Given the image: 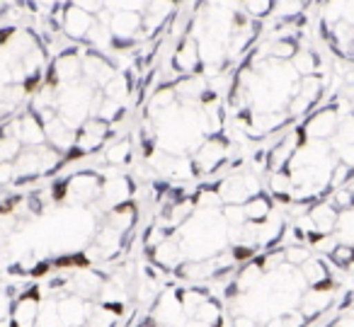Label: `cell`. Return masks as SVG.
<instances>
[{
    "instance_id": "obj_1",
    "label": "cell",
    "mask_w": 354,
    "mask_h": 327,
    "mask_svg": "<svg viewBox=\"0 0 354 327\" xmlns=\"http://www.w3.org/2000/svg\"><path fill=\"white\" fill-rule=\"evenodd\" d=\"M151 322L156 327H185L187 325L189 317L185 315L177 288H162V291L158 293V298L153 301Z\"/></svg>"
},
{
    "instance_id": "obj_2",
    "label": "cell",
    "mask_w": 354,
    "mask_h": 327,
    "mask_svg": "<svg viewBox=\"0 0 354 327\" xmlns=\"http://www.w3.org/2000/svg\"><path fill=\"white\" fill-rule=\"evenodd\" d=\"M100 194H102V177L93 170L78 172V175H73L64 185L66 201H71V204H75V206L93 204V201L100 199Z\"/></svg>"
},
{
    "instance_id": "obj_3",
    "label": "cell",
    "mask_w": 354,
    "mask_h": 327,
    "mask_svg": "<svg viewBox=\"0 0 354 327\" xmlns=\"http://www.w3.org/2000/svg\"><path fill=\"white\" fill-rule=\"evenodd\" d=\"M228 158V146L221 138H207L197 151L192 153V162H194V172L199 175H209L214 172L223 160Z\"/></svg>"
},
{
    "instance_id": "obj_4",
    "label": "cell",
    "mask_w": 354,
    "mask_h": 327,
    "mask_svg": "<svg viewBox=\"0 0 354 327\" xmlns=\"http://www.w3.org/2000/svg\"><path fill=\"white\" fill-rule=\"evenodd\" d=\"M335 303V288L323 283V286H310L304 291L299 303V310L306 315V320H318L323 312H328Z\"/></svg>"
},
{
    "instance_id": "obj_5",
    "label": "cell",
    "mask_w": 354,
    "mask_h": 327,
    "mask_svg": "<svg viewBox=\"0 0 354 327\" xmlns=\"http://www.w3.org/2000/svg\"><path fill=\"white\" fill-rule=\"evenodd\" d=\"M148 254H151V262L156 264L158 269H162V272H177V269L187 262L183 245H180V240H177L175 235H170V238L158 245V247L148 250Z\"/></svg>"
},
{
    "instance_id": "obj_6",
    "label": "cell",
    "mask_w": 354,
    "mask_h": 327,
    "mask_svg": "<svg viewBox=\"0 0 354 327\" xmlns=\"http://www.w3.org/2000/svg\"><path fill=\"white\" fill-rule=\"evenodd\" d=\"M54 85H73L78 80H83V56L78 51H64L56 56L54 68H51Z\"/></svg>"
},
{
    "instance_id": "obj_7",
    "label": "cell",
    "mask_w": 354,
    "mask_h": 327,
    "mask_svg": "<svg viewBox=\"0 0 354 327\" xmlns=\"http://www.w3.org/2000/svg\"><path fill=\"white\" fill-rule=\"evenodd\" d=\"M102 194H100V199H102L104 206H109V209H114V206H122L129 201V196H131V182L127 180L124 175H119V172H102Z\"/></svg>"
},
{
    "instance_id": "obj_8",
    "label": "cell",
    "mask_w": 354,
    "mask_h": 327,
    "mask_svg": "<svg viewBox=\"0 0 354 327\" xmlns=\"http://www.w3.org/2000/svg\"><path fill=\"white\" fill-rule=\"evenodd\" d=\"M78 131L80 133L75 138V151L80 156H90V153H95L104 143V138L109 133V124H104L102 119H88Z\"/></svg>"
},
{
    "instance_id": "obj_9",
    "label": "cell",
    "mask_w": 354,
    "mask_h": 327,
    "mask_svg": "<svg viewBox=\"0 0 354 327\" xmlns=\"http://www.w3.org/2000/svg\"><path fill=\"white\" fill-rule=\"evenodd\" d=\"M337 112H335V107H328V109H320V112H315L313 117L306 122L304 131H306V138L308 141H330V138L335 136V131H337Z\"/></svg>"
},
{
    "instance_id": "obj_10",
    "label": "cell",
    "mask_w": 354,
    "mask_h": 327,
    "mask_svg": "<svg viewBox=\"0 0 354 327\" xmlns=\"http://www.w3.org/2000/svg\"><path fill=\"white\" fill-rule=\"evenodd\" d=\"M117 75L112 61L100 54H83V80H88L95 88H104Z\"/></svg>"
},
{
    "instance_id": "obj_11",
    "label": "cell",
    "mask_w": 354,
    "mask_h": 327,
    "mask_svg": "<svg viewBox=\"0 0 354 327\" xmlns=\"http://www.w3.org/2000/svg\"><path fill=\"white\" fill-rule=\"evenodd\" d=\"M39 296L37 293H25L10 308V327H35L37 315H39Z\"/></svg>"
},
{
    "instance_id": "obj_12",
    "label": "cell",
    "mask_w": 354,
    "mask_h": 327,
    "mask_svg": "<svg viewBox=\"0 0 354 327\" xmlns=\"http://www.w3.org/2000/svg\"><path fill=\"white\" fill-rule=\"evenodd\" d=\"M109 32H112V37H117V44H124V41H129V39H138V35L143 32L141 15H138V12H127V10L114 12L112 22H109Z\"/></svg>"
},
{
    "instance_id": "obj_13",
    "label": "cell",
    "mask_w": 354,
    "mask_h": 327,
    "mask_svg": "<svg viewBox=\"0 0 354 327\" xmlns=\"http://www.w3.org/2000/svg\"><path fill=\"white\" fill-rule=\"evenodd\" d=\"M17 138H20L22 148H37L46 143L44 124L37 114H22L17 117Z\"/></svg>"
},
{
    "instance_id": "obj_14",
    "label": "cell",
    "mask_w": 354,
    "mask_h": 327,
    "mask_svg": "<svg viewBox=\"0 0 354 327\" xmlns=\"http://www.w3.org/2000/svg\"><path fill=\"white\" fill-rule=\"evenodd\" d=\"M299 143H301L299 133H296V131L286 133V136L281 138V141L277 143L274 148H272L270 160H267V167H270V172H279V170H284V167H289V160L294 158Z\"/></svg>"
},
{
    "instance_id": "obj_15",
    "label": "cell",
    "mask_w": 354,
    "mask_h": 327,
    "mask_svg": "<svg viewBox=\"0 0 354 327\" xmlns=\"http://www.w3.org/2000/svg\"><path fill=\"white\" fill-rule=\"evenodd\" d=\"M216 191H218V196H221L223 204L243 206L248 199H250V194H248V187H245V180H243V172L223 177L221 185L216 187Z\"/></svg>"
},
{
    "instance_id": "obj_16",
    "label": "cell",
    "mask_w": 354,
    "mask_h": 327,
    "mask_svg": "<svg viewBox=\"0 0 354 327\" xmlns=\"http://www.w3.org/2000/svg\"><path fill=\"white\" fill-rule=\"evenodd\" d=\"M93 17L88 15V12L78 10V8L71 6L68 10L64 12V22H61V27H64L66 37L68 39H83L85 35L90 32V27H93Z\"/></svg>"
},
{
    "instance_id": "obj_17",
    "label": "cell",
    "mask_w": 354,
    "mask_h": 327,
    "mask_svg": "<svg viewBox=\"0 0 354 327\" xmlns=\"http://www.w3.org/2000/svg\"><path fill=\"white\" fill-rule=\"evenodd\" d=\"M308 216H310V221H313V225H315V235H333L335 225H337L339 211L335 209L330 201H323V204L313 206V209L308 211Z\"/></svg>"
},
{
    "instance_id": "obj_18",
    "label": "cell",
    "mask_w": 354,
    "mask_h": 327,
    "mask_svg": "<svg viewBox=\"0 0 354 327\" xmlns=\"http://www.w3.org/2000/svg\"><path fill=\"white\" fill-rule=\"evenodd\" d=\"M265 277H267V272L262 269L260 262H245L238 272H233L231 288L233 291H250V288H255Z\"/></svg>"
},
{
    "instance_id": "obj_19",
    "label": "cell",
    "mask_w": 354,
    "mask_h": 327,
    "mask_svg": "<svg viewBox=\"0 0 354 327\" xmlns=\"http://www.w3.org/2000/svg\"><path fill=\"white\" fill-rule=\"evenodd\" d=\"M199 46H197V39H185L183 46L177 49L175 54V71L177 73H185V75H192L199 66Z\"/></svg>"
},
{
    "instance_id": "obj_20",
    "label": "cell",
    "mask_w": 354,
    "mask_h": 327,
    "mask_svg": "<svg viewBox=\"0 0 354 327\" xmlns=\"http://www.w3.org/2000/svg\"><path fill=\"white\" fill-rule=\"evenodd\" d=\"M131 141H129L127 136H122V138H117V141H112L107 148H104V153H102V160H104V165H109V167H119V165H124V162L131 158Z\"/></svg>"
},
{
    "instance_id": "obj_21",
    "label": "cell",
    "mask_w": 354,
    "mask_h": 327,
    "mask_svg": "<svg viewBox=\"0 0 354 327\" xmlns=\"http://www.w3.org/2000/svg\"><path fill=\"white\" fill-rule=\"evenodd\" d=\"M299 269H301V274H304V279H306V283H308V288L310 286H323V283L330 281V269H328V264H325L323 259L315 257V254L308 259V262L304 264V267H299Z\"/></svg>"
},
{
    "instance_id": "obj_22",
    "label": "cell",
    "mask_w": 354,
    "mask_h": 327,
    "mask_svg": "<svg viewBox=\"0 0 354 327\" xmlns=\"http://www.w3.org/2000/svg\"><path fill=\"white\" fill-rule=\"evenodd\" d=\"M192 320H197V322H202V325H207V327H218L223 322V310H221V303L216 301V298H212L209 296L207 301L199 306V310L194 312V317Z\"/></svg>"
},
{
    "instance_id": "obj_23",
    "label": "cell",
    "mask_w": 354,
    "mask_h": 327,
    "mask_svg": "<svg viewBox=\"0 0 354 327\" xmlns=\"http://www.w3.org/2000/svg\"><path fill=\"white\" fill-rule=\"evenodd\" d=\"M119 320V310L117 308H109L102 306V303H93L90 308V315H88V327H117Z\"/></svg>"
},
{
    "instance_id": "obj_24",
    "label": "cell",
    "mask_w": 354,
    "mask_h": 327,
    "mask_svg": "<svg viewBox=\"0 0 354 327\" xmlns=\"http://www.w3.org/2000/svg\"><path fill=\"white\" fill-rule=\"evenodd\" d=\"M180 303H183V310H185V315L192 320L194 317V312L199 310V306H202L204 301L209 298V293L204 291V288H197V286H187V288H180Z\"/></svg>"
},
{
    "instance_id": "obj_25",
    "label": "cell",
    "mask_w": 354,
    "mask_h": 327,
    "mask_svg": "<svg viewBox=\"0 0 354 327\" xmlns=\"http://www.w3.org/2000/svg\"><path fill=\"white\" fill-rule=\"evenodd\" d=\"M102 95L107 100H114V102H119L124 107V102H127L129 95H131V85H129V78H127V75H122V73H117L102 88Z\"/></svg>"
},
{
    "instance_id": "obj_26",
    "label": "cell",
    "mask_w": 354,
    "mask_h": 327,
    "mask_svg": "<svg viewBox=\"0 0 354 327\" xmlns=\"http://www.w3.org/2000/svg\"><path fill=\"white\" fill-rule=\"evenodd\" d=\"M274 209L272 206V201L267 199V196L257 194L252 196V199H248L245 204H243V211H245V218L248 221H255V223H262V221L270 216V211Z\"/></svg>"
},
{
    "instance_id": "obj_27",
    "label": "cell",
    "mask_w": 354,
    "mask_h": 327,
    "mask_svg": "<svg viewBox=\"0 0 354 327\" xmlns=\"http://www.w3.org/2000/svg\"><path fill=\"white\" fill-rule=\"evenodd\" d=\"M315 66H318V59L310 51H296L294 59H291V68L296 71L299 78H306V75L315 73Z\"/></svg>"
},
{
    "instance_id": "obj_28",
    "label": "cell",
    "mask_w": 354,
    "mask_h": 327,
    "mask_svg": "<svg viewBox=\"0 0 354 327\" xmlns=\"http://www.w3.org/2000/svg\"><path fill=\"white\" fill-rule=\"evenodd\" d=\"M284 250V259L286 264H291V267H304L306 262H308L310 257H313V247H308V245H289V247H281Z\"/></svg>"
},
{
    "instance_id": "obj_29",
    "label": "cell",
    "mask_w": 354,
    "mask_h": 327,
    "mask_svg": "<svg viewBox=\"0 0 354 327\" xmlns=\"http://www.w3.org/2000/svg\"><path fill=\"white\" fill-rule=\"evenodd\" d=\"M267 51H270V59L279 61V64H286L289 59H294L296 44L291 39H274L267 44Z\"/></svg>"
},
{
    "instance_id": "obj_30",
    "label": "cell",
    "mask_w": 354,
    "mask_h": 327,
    "mask_svg": "<svg viewBox=\"0 0 354 327\" xmlns=\"http://www.w3.org/2000/svg\"><path fill=\"white\" fill-rule=\"evenodd\" d=\"M20 151H22L20 138L0 133V162H15V158L20 156Z\"/></svg>"
},
{
    "instance_id": "obj_31",
    "label": "cell",
    "mask_w": 354,
    "mask_h": 327,
    "mask_svg": "<svg viewBox=\"0 0 354 327\" xmlns=\"http://www.w3.org/2000/svg\"><path fill=\"white\" fill-rule=\"evenodd\" d=\"M294 189V182H291L289 172L279 170V172H270V191L274 196H286Z\"/></svg>"
},
{
    "instance_id": "obj_32",
    "label": "cell",
    "mask_w": 354,
    "mask_h": 327,
    "mask_svg": "<svg viewBox=\"0 0 354 327\" xmlns=\"http://www.w3.org/2000/svg\"><path fill=\"white\" fill-rule=\"evenodd\" d=\"M352 177H354V170H349L347 165L337 162L330 172V189H342V187L352 185Z\"/></svg>"
},
{
    "instance_id": "obj_33",
    "label": "cell",
    "mask_w": 354,
    "mask_h": 327,
    "mask_svg": "<svg viewBox=\"0 0 354 327\" xmlns=\"http://www.w3.org/2000/svg\"><path fill=\"white\" fill-rule=\"evenodd\" d=\"M330 259H333L335 267H342L347 269L349 264L354 262V247L352 245H344V243H337V247L330 252Z\"/></svg>"
},
{
    "instance_id": "obj_34",
    "label": "cell",
    "mask_w": 354,
    "mask_h": 327,
    "mask_svg": "<svg viewBox=\"0 0 354 327\" xmlns=\"http://www.w3.org/2000/svg\"><path fill=\"white\" fill-rule=\"evenodd\" d=\"M172 235V230H167V228H162L160 223H156L153 228H148L146 230V238H143V245H146L148 250H153V247H158L160 243H165L167 238Z\"/></svg>"
},
{
    "instance_id": "obj_35",
    "label": "cell",
    "mask_w": 354,
    "mask_h": 327,
    "mask_svg": "<svg viewBox=\"0 0 354 327\" xmlns=\"http://www.w3.org/2000/svg\"><path fill=\"white\" fill-rule=\"evenodd\" d=\"M260 264H262V269H265L267 274L274 272V269H279L281 264H286L284 250H270V252H265V254H262V259H260Z\"/></svg>"
},
{
    "instance_id": "obj_36",
    "label": "cell",
    "mask_w": 354,
    "mask_h": 327,
    "mask_svg": "<svg viewBox=\"0 0 354 327\" xmlns=\"http://www.w3.org/2000/svg\"><path fill=\"white\" fill-rule=\"evenodd\" d=\"M243 6H245L248 15L252 17H262L274 8V0H243Z\"/></svg>"
},
{
    "instance_id": "obj_37",
    "label": "cell",
    "mask_w": 354,
    "mask_h": 327,
    "mask_svg": "<svg viewBox=\"0 0 354 327\" xmlns=\"http://www.w3.org/2000/svg\"><path fill=\"white\" fill-rule=\"evenodd\" d=\"M71 6L78 8V10H83V12H88V15H95V12H100L104 8V0H73Z\"/></svg>"
},
{
    "instance_id": "obj_38",
    "label": "cell",
    "mask_w": 354,
    "mask_h": 327,
    "mask_svg": "<svg viewBox=\"0 0 354 327\" xmlns=\"http://www.w3.org/2000/svg\"><path fill=\"white\" fill-rule=\"evenodd\" d=\"M15 180V165L12 162H0V185Z\"/></svg>"
},
{
    "instance_id": "obj_39",
    "label": "cell",
    "mask_w": 354,
    "mask_h": 327,
    "mask_svg": "<svg viewBox=\"0 0 354 327\" xmlns=\"http://www.w3.org/2000/svg\"><path fill=\"white\" fill-rule=\"evenodd\" d=\"M231 327H265V325H260V322L250 315H233Z\"/></svg>"
},
{
    "instance_id": "obj_40",
    "label": "cell",
    "mask_w": 354,
    "mask_h": 327,
    "mask_svg": "<svg viewBox=\"0 0 354 327\" xmlns=\"http://www.w3.org/2000/svg\"><path fill=\"white\" fill-rule=\"evenodd\" d=\"M265 327H286V325H284V317H281V315H274L270 322H265Z\"/></svg>"
},
{
    "instance_id": "obj_41",
    "label": "cell",
    "mask_w": 354,
    "mask_h": 327,
    "mask_svg": "<svg viewBox=\"0 0 354 327\" xmlns=\"http://www.w3.org/2000/svg\"><path fill=\"white\" fill-rule=\"evenodd\" d=\"M138 327H156L153 322H143V325H138Z\"/></svg>"
},
{
    "instance_id": "obj_42",
    "label": "cell",
    "mask_w": 354,
    "mask_h": 327,
    "mask_svg": "<svg viewBox=\"0 0 354 327\" xmlns=\"http://www.w3.org/2000/svg\"><path fill=\"white\" fill-rule=\"evenodd\" d=\"M78 327H88V325H78Z\"/></svg>"
},
{
    "instance_id": "obj_43",
    "label": "cell",
    "mask_w": 354,
    "mask_h": 327,
    "mask_svg": "<svg viewBox=\"0 0 354 327\" xmlns=\"http://www.w3.org/2000/svg\"><path fill=\"white\" fill-rule=\"evenodd\" d=\"M333 327H339V325H333Z\"/></svg>"
}]
</instances>
